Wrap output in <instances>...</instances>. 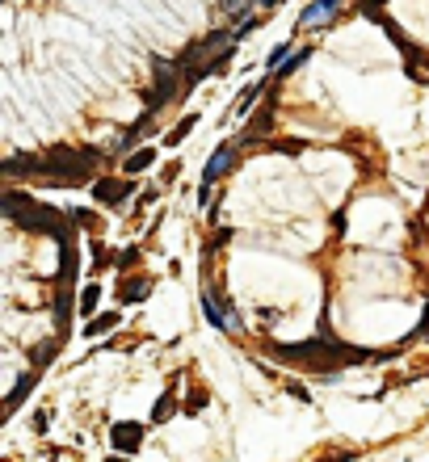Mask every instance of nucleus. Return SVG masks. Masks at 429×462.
Returning <instances> with one entry per match:
<instances>
[{
	"mask_svg": "<svg viewBox=\"0 0 429 462\" xmlns=\"http://www.w3.org/2000/svg\"><path fill=\"white\" fill-rule=\"evenodd\" d=\"M97 168V151L93 147H55L46 156H38V172L51 177L55 185H84Z\"/></svg>",
	"mask_w": 429,
	"mask_h": 462,
	"instance_id": "nucleus-2",
	"label": "nucleus"
},
{
	"mask_svg": "<svg viewBox=\"0 0 429 462\" xmlns=\"http://www.w3.org/2000/svg\"><path fill=\"white\" fill-rule=\"evenodd\" d=\"M97 294H101V286H84V290H80V311H84V315L97 311Z\"/></svg>",
	"mask_w": 429,
	"mask_h": 462,
	"instance_id": "nucleus-16",
	"label": "nucleus"
},
{
	"mask_svg": "<svg viewBox=\"0 0 429 462\" xmlns=\"http://www.w3.org/2000/svg\"><path fill=\"white\" fill-rule=\"evenodd\" d=\"M135 261H139V248H126V252H118V261H114V265H118V269H131Z\"/></svg>",
	"mask_w": 429,
	"mask_h": 462,
	"instance_id": "nucleus-22",
	"label": "nucleus"
},
{
	"mask_svg": "<svg viewBox=\"0 0 429 462\" xmlns=\"http://www.w3.org/2000/svg\"><path fill=\"white\" fill-rule=\"evenodd\" d=\"M110 442H114L118 454H135V450L143 446V425H135V421H118V425L110 429Z\"/></svg>",
	"mask_w": 429,
	"mask_h": 462,
	"instance_id": "nucleus-5",
	"label": "nucleus"
},
{
	"mask_svg": "<svg viewBox=\"0 0 429 462\" xmlns=\"http://www.w3.org/2000/svg\"><path fill=\"white\" fill-rule=\"evenodd\" d=\"M105 462H126V458H122V454H114V458H105Z\"/></svg>",
	"mask_w": 429,
	"mask_h": 462,
	"instance_id": "nucleus-27",
	"label": "nucleus"
},
{
	"mask_svg": "<svg viewBox=\"0 0 429 462\" xmlns=\"http://www.w3.org/2000/svg\"><path fill=\"white\" fill-rule=\"evenodd\" d=\"M173 412H177V404H173L169 395H160V400H156V408H152V421H169Z\"/></svg>",
	"mask_w": 429,
	"mask_h": 462,
	"instance_id": "nucleus-17",
	"label": "nucleus"
},
{
	"mask_svg": "<svg viewBox=\"0 0 429 462\" xmlns=\"http://www.w3.org/2000/svg\"><path fill=\"white\" fill-rule=\"evenodd\" d=\"M282 362L291 366H312V370H333V366H354L367 353L350 349V345H333V341H299V345H278L274 349Z\"/></svg>",
	"mask_w": 429,
	"mask_h": 462,
	"instance_id": "nucleus-1",
	"label": "nucleus"
},
{
	"mask_svg": "<svg viewBox=\"0 0 429 462\" xmlns=\"http://www.w3.org/2000/svg\"><path fill=\"white\" fill-rule=\"evenodd\" d=\"M118 324V311H105V315H97V320H88V328H84V337H101V332H110Z\"/></svg>",
	"mask_w": 429,
	"mask_h": 462,
	"instance_id": "nucleus-12",
	"label": "nucleus"
},
{
	"mask_svg": "<svg viewBox=\"0 0 429 462\" xmlns=\"http://www.w3.org/2000/svg\"><path fill=\"white\" fill-rule=\"evenodd\" d=\"M0 210L13 219V223H21L25 231H42V236H59L63 244H67V219L59 215V210H51V206H38L34 198H21V193H4L0 198Z\"/></svg>",
	"mask_w": 429,
	"mask_h": 462,
	"instance_id": "nucleus-3",
	"label": "nucleus"
},
{
	"mask_svg": "<svg viewBox=\"0 0 429 462\" xmlns=\"http://www.w3.org/2000/svg\"><path fill=\"white\" fill-rule=\"evenodd\" d=\"M152 72H156V84H152V88H147V97H143V101H147V114H156L164 101L181 97V88H185V84H181V67H177L173 59H169V63H164V59H156V63H152Z\"/></svg>",
	"mask_w": 429,
	"mask_h": 462,
	"instance_id": "nucleus-4",
	"label": "nucleus"
},
{
	"mask_svg": "<svg viewBox=\"0 0 429 462\" xmlns=\"http://www.w3.org/2000/svg\"><path fill=\"white\" fill-rule=\"evenodd\" d=\"M261 4H265V8H278V4H282V0H261Z\"/></svg>",
	"mask_w": 429,
	"mask_h": 462,
	"instance_id": "nucleus-26",
	"label": "nucleus"
},
{
	"mask_svg": "<svg viewBox=\"0 0 429 462\" xmlns=\"http://www.w3.org/2000/svg\"><path fill=\"white\" fill-rule=\"evenodd\" d=\"M147 290H152V282H147V278H126V282L118 286V299H122V303H143V299H147Z\"/></svg>",
	"mask_w": 429,
	"mask_h": 462,
	"instance_id": "nucleus-8",
	"label": "nucleus"
},
{
	"mask_svg": "<svg viewBox=\"0 0 429 462\" xmlns=\"http://www.w3.org/2000/svg\"><path fill=\"white\" fill-rule=\"evenodd\" d=\"M152 160H156V156H152V147H139V151H135L131 160H122V168H126V172L135 177V172H143V168H147Z\"/></svg>",
	"mask_w": 429,
	"mask_h": 462,
	"instance_id": "nucleus-11",
	"label": "nucleus"
},
{
	"mask_svg": "<svg viewBox=\"0 0 429 462\" xmlns=\"http://www.w3.org/2000/svg\"><path fill=\"white\" fill-rule=\"evenodd\" d=\"M270 126H274V114H270V109H261V114L253 118V126H249V139H257V135H270Z\"/></svg>",
	"mask_w": 429,
	"mask_h": 462,
	"instance_id": "nucleus-14",
	"label": "nucleus"
},
{
	"mask_svg": "<svg viewBox=\"0 0 429 462\" xmlns=\"http://www.w3.org/2000/svg\"><path fill=\"white\" fill-rule=\"evenodd\" d=\"M333 8H341V0H316V4H308V8L299 13V25H316V21H324Z\"/></svg>",
	"mask_w": 429,
	"mask_h": 462,
	"instance_id": "nucleus-9",
	"label": "nucleus"
},
{
	"mask_svg": "<svg viewBox=\"0 0 429 462\" xmlns=\"http://www.w3.org/2000/svg\"><path fill=\"white\" fill-rule=\"evenodd\" d=\"M55 349H59V345H55V341H42V345H38V349H34V366H46V362H51V358H55Z\"/></svg>",
	"mask_w": 429,
	"mask_h": 462,
	"instance_id": "nucleus-18",
	"label": "nucleus"
},
{
	"mask_svg": "<svg viewBox=\"0 0 429 462\" xmlns=\"http://www.w3.org/2000/svg\"><path fill=\"white\" fill-rule=\"evenodd\" d=\"M126 193H135V189H131V181H114V177H101V181L93 185V198H97L101 206H122V202H126Z\"/></svg>",
	"mask_w": 429,
	"mask_h": 462,
	"instance_id": "nucleus-6",
	"label": "nucleus"
},
{
	"mask_svg": "<svg viewBox=\"0 0 429 462\" xmlns=\"http://www.w3.org/2000/svg\"><path fill=\"white\" fill-rule=\"evenodd\" d=\"M198 408H206V391H194V400L185 404V412H198Z\"/></svg>",
	"mask_w": 429,
	"mask_h": 462,
	"instance_id": "nucleus-25",
	"label": "nucleus"
},
{
	"mask_svg": "<svg viewBox=\"0 0 429 462\" xmlns=\"http://www.w3.org/2000/svg\"><path fill=\"white\" fill-rule=\"evenodd\" d=\"M227 164H232V143H219L215 147V156L206 160V168H202V189H211L223 172H227Z\"/></svg>",
	"mask_w": 429,
	"mask_h": 462,
	"instance_id": "nucleus-7",
	"label": "nucleus"
},
{
	"mask_svg": "<svg viewBox=\"0 0 429 462\" xmlns=\"http://www.w3.org/2000/svg\"><path fill=\"white\" fill-rule=\"evenodd\" d=\"M110 261H114V252H110L101 240H93V265H110Z\"/></svg>",
	"mask_w": 429,
	"mask_h": 462,
	"instance_id": "nucleus-19",
	"label": "nucleus"
},
{
	"mask_svg": "<svg viewBox=\"0 0 429 462\" xmlns=\"http://www.w3.org/2000/svg\"><path fill=\"white\" fill-rule=\"evenodd\" d=\"M34 379H38V370H34V374H21V379H17V387H13V395H8V412H13V408L21 404V395H25V391L34 387Z\"/></svg>",
	"mask_w": 429,
	"mask_h": 462,
	"instance_id": "nucleus-13",
	"label": "nucleus"
},
{
	"mask_svg": "<svg viewBox=\"0 0 429 462\" xmlns=\"http://www.w3.org/2000/svg\"><path fill=\"white\" fill-rule=\"evenodd\" d=\"M362 13H367V17H379V21H388V17H383V0H362Z\"/></svg>",
	"mask_w": 429,
	"mask_h": 462,
	"instance_id": "nucleus-23",
	"label": "nucleus"
},
{
	"mask_svg": "<svg viewBox=\"0 0 429 462\" xmlns=\"http://www.w3.org/2000/svg\"><path fill=\"white\" fill-rule=\"evenodd\" d=\"M274 147H278V151H291V156H299V151H303V143H299V139H278Z\"/></svg>",
	"mask_w": 429,
	"mask_h": 462,
	"instance_id": "nucleus-24",
	"label": "nucleus"
},
{
	"mask_svg": "<svg viewBox=\"0 0 429 462\" xmlns=\"http://www.w3.org/2000/svg\"><path fill=\"white\" fill-rule=\"evenodd\" d=\"M194 122H198V118H194V114H190V118H181V122H177V130H173V135H169V147H177V143H181V139H185V135H190V130H194Z\"/></svg>",
	"mask_w": 429,
	"mask_h": 462,
	"instance_id": "nucleus-15",
	"label": "nucleus"
},
{
	"mask_svg": "<svg viewBox=\"0 0 429 462\" xmlns=\"http://www.w3.org/2000/svg\"><path fill=\"white\" fill-rule=\"evenodd\" d=\"M303 59H308V50H295V55H291V59H286V63L278 67V76H291V72H295V67H299Z\"/></svg>",
	"mask_w": 429,
	"mask_h": 462,
	"instance_id": "nucleus-20",
	"label": "nucleus"
},
{
	"mask_svg": "<svg viewBox=\"0 0 429 462\" xmlns=\"http://www.w3.org/2000/svg\"><path fill=\"white\" fill-rule=\"evenodd\" d=\"M202 311H206V320H211L215 328H236V320H232V315H223V307L215 303V294H202Z\"/></svg>",
	"mask_w": 429,
	"mask_h": 462,
	"instance_id": "nucleus-10",
	"label": "nucleus"
},
{
	"mask_svg": "<svg viewBox=\"0 0 429 462\" xmlns=\"http://www.w3.org/2000/svg\"><path fill=\"white\" fill-rule=\"evenodd\" d=\"M257 93H261V84H253V88H244V101L236 105V114H249V105L257 101Z\"/></svg>",
	"mask_w": 429,
	"mask_h": 462,
	"instance_id": "nucleus-21",
	"label": "nucleus"
}]
</instances>
